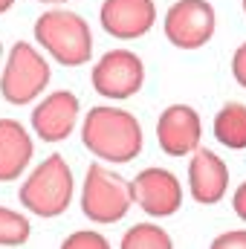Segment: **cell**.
<instances>
[{"mask_svg":"<svg viewBox=\"0 0 246 249\" xmlns=\"http://www.w3.org/2000/svg\"><path fill=\"white\" fill-rule=\"evenodd\" d=\"M217 29V12L209 0H177L162 18V32L171 47L194 53L203 50Z\"/></svg>","mask_w":246,"mask_h":249,"instance_id":"6","label":"cell"},{"mask_svg":"<svg viewBox=\"0 0 246 249\" xmlns=\"http://www.w3.org/2000/svg\"><path fill=\"white\" fill-rule=\"evenodd\" d=\"M90 84L102 99L124 102L136 96L145 84V64L130 50H107L90 70Z\"/></svg>","mask_w":246,"mask_h":249,"instance_id":"7","label":"cell"},{"mask_svg":"<svg viewBox=\"0 0 246 249\" xmlns=\"http://www.w3.org/2000/svg\"><path fill=\"white\" fill-rule=\"evenodd\" d=\"M211 133L229 151H246V105L229 102L214 113Z\"/></svg>","mask_w":246,"mask_h":249,"instance_id":"14","label":"cell"},{"mask_svg":"<svg viewBox=\"0 0 246 249\" xmlns=\"http://www.w3.org/2000/svg\"><path fill=\"white\" fill-rule=\"evenodd\" d=\"M209 249H246V229H232L217 235Z\"/></svg>","mask_w":246,"mask_h":249,"instance_id":"18","label":"cell"},{"mask_svg":"<svg viewBox=\"0 0 246 249\" xmlns=\"http://www.w3.org/2000/svg\"><path fill=\"white\" fill-rule=\"evenodd\" d=\"M32 235V223L9 209V206H0V247H23Z\"/></svg>","mask_w":246,"mask_h":249,"instance_id":"16","label":"cell"},{"mask_svg":"<svg viewBox=\"0 0 246 249\" xmlns=\"http://www.w3.org/2000/svg\"><path fill=\"white\" fill-rule=\"evenodd\" d=\"M35 44L61 67H81L93 58V32L90 23L70 9H50L32 26Z\"/></svg>","mask_w":246,"mask_h":249,"instance_id":"2","label":"cell"},{"mask_svg":"<svg viewBox=\"0 0 246 249\" xmlns=\"http://www.w3.org/2000/svg\"><path fill=\"white\" fill-rule=\"evenodd\" d=\"M232 78L246 90V41L235 50V55H232Z\"/></svg>","mask_w":246,"mask_h":249,"instance_id":"19","label":"cell"},{"mask_svg":"<svg viewBox=\"0 0 246 249\" xmlns=\"http://www.w3.org/2000/svg\"><path fill=\"white\" fill-rule=\"evenodd\" d=\"M241 3H244V12H246V0H241Z\"/></svg>","mask_w":246,"mask_h":249,"instance_id":"24","label":"cell"},{"mask_svg":"<svg viewBox=\"0 0 246 249\" xmlns=\"http://www.w3.org/2000/svg\"><path fill=\"white\" fill-rule=\"evenodd\" d=\"M75 194V180L61 154H50L41 165L29 171L23 186L18 191V200L26 212L38 217H61L70 209Z\"/></svg>","mask_w":246,"mask_h":249,"instance_id":"3","label":"cell"},{"mask_svg":"<svg viewBox=\"0 0 246 249\" xmlns=\"http://www.w3.org/2000/svg\"><path fill=\"white\" fill-rule=\"evenodd\" d=\"M81 142L93 157L113 162V165H124L142 154L145 136H142L139 119L130 110L96 105L87 110L81 122Z\"/></svg>","mask_w":246,"mask_h":249,"instance_id":"1","label":"cell"},{"mask_svg":"<svg viewBox=\"0 0 246 249\" xmlns=\"http://www.w3.org/2000/svg\"><path fill=\"white\" fill-rule=\"evenodd\" d=\"M232 209H235V214H238L241 220H246V183H241V186L235 188V194H232Z\"/></svg>","mask_w":246,"mask_h":249,"instance_id":"20","label":"cell"},{"mask_svg":"<svg viewBox=\"0 0 246 249\" xmlns=\"http://www.w3.org/2000/svg\"><path fill=\"white\" fill-rule=\"evenodd\" d=\"M133 203V186L122 174L110 171L102 162L87 165L81 188V212L90 223H119L127 217Z\"/></svg>","mask_w":246,"mask_h":249,"instance_id":"5","label":"cell"},{"mask_svg":"<svg viewBox=\"0 0 246 249\" xmlns=\"http://www.w3.org/2000/svg\"><path fill=\"white\" fill-rule=\"evenodd\" d=\"M61 249H110V241L96 229H78L64 238Z\"/></svg>","mask_w":246,"mask_h":249,"instance_id":"17","label":"cell"},{"mask_svg":"<svg viewBox=\"0 0 246 249\" xmlns=\"http://www.w3.org/2000/svg\"><path fill=\"white\" fill-rule=\"evenodd\" d=\"M203 122L188 105H168L157 119V145L165 157H188L200 148Z\"/></svg>","mask_w":246,"mask_h":249,"instance_id":"11","label":"cell"},{"mask_svg":"<svg viewBox=\"0 0 246 249\" xmlns=\"http://www.w3.org/2000/svg\"><path fill=\"white\" fill-rule=\"evenodd\" d=\"M35 154V142L29 136V130L18 119H0V183H12L18 180Z\"/></svg>","mask_w":246,"mask_h":249,"instance_id":"13","label":"cell"},{"mask_svg":"<svg viewBox=\"0 0 246 249\" xmlns=\"http://www.w3.org/2000/svg\"><path fill=\"white\" fill-rule=\"evenodd\" d=\"M102 29L116 41H139L157 23L154 0H105L99 9Z\"/></svg>","mask_w":246,"mask_h":249,"instance_id":"10","label":"cell"},{"mask_svg":"<svg viewBox=\"0 0 246 249\" xmlns=\"http://www.w3.org/2000/svg\"><path fill=\"white\" fill-rule=\"evenodd\" d=\"M38 3H47V6H61V3H67V0H38Z\"/></svg>","mask_w":246,"mask_h":249,"instance_id":"22","label":"cell"},{"mask_svg":"<svg viewBox=\"0 0 246 249\" xmlns=\"http://www.w3.org/2000/svg\"><path fill=\"white\" fill-rule=\"evenodd\" d=\"M3 61H6V58H3V41H0V70H3Z\"/></svg>","mask_w":246,"mask_h":249,"instance_id":"23","label":"cell"},{"mask_svg":"<svg viewBox=\"0 0 246 249\" xmlns=\"http://www.w3.org/2000/svg\"><path fill=\"white\" fill-rule=\"evenodd\" d=\"M50 78L53 70L41 50L29 41H15L0 70V96L15 107H26L41 99Z\"/></svg>","mask_w":246,"mask_h":249,"instance_id":"4","label":"cell"},{"mask_svg":"<svg viewBox=\"0 0 246 249\" xmlns=\"http://www.w3.org/2000/svg\"><path fill=\"white\" fill-rule=\"evenodd\" d=\"M229 188V168L226 162L209 151V148H197L191 154L188 162V191L200 206H214L226 197Z\"/></svg>","mask_w":246,"mask_h":249,"instance_id":"12","label":"cell"},{"mask_svg":"<svg viewBox=\"0 0 246 249\" xmlns=\"http://www.w3.org/2000/svg\"><path fill=\"white\" fill-rule=\"evenodd\" d=\"M12 6H15V0H0V15H6Z\"/></svg>","mask_w":246,"mask_h":249,"instance_id":"21","label":"cell"},{"mask_svg":"<svg viewBox=\"0 0 246 249\" xmlns=\"http://www.w3.org/2000/svg\"><path fill=\"white\" fill-rule=\"evenodd\" d=\"M133 203L148 217H171L183 206V186L174 171L168 168H142L133 177Z\"/></svg>","mask_w":246,"mask_h":249,"instance_id":"8","label":"cell"},{"mask_svg":"<svg viewBox=\"0 0 246 249\" xmlns=\"http://www.w3.org/2000/svg\"><path fill=\"white\" fill-rule=\"evenodd\" d=\"M81 116V102L72 90H55L32 107V130L41 142H64L75 130Z\"/></svg>","mask_w":246,"mask_h":249,"instance_id":"9","label":"cell"},{"mask_svg":"<svg viewBox=\"0 0 246 249\" xmlns=\"http://www.w3.org/2000/svg\"><path fill=\"white\" fill-rule=\"evenodd\" d=\"M119 249H174V241L157 223H133L122 235Z\"/></svg>","mask_w":246,"mask_h":249,"instance_id":"15","label":"cell"}]
</instances>
